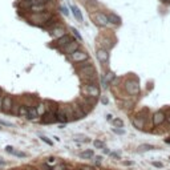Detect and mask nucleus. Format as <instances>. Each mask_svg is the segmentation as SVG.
Wrapping results in <instances>:
<instances>
[{
	"label": "nucleus",
	"instance_id": "nucleus-43",
	"mask_svg": "<svg viewBox=\"0 0 170 170\" xmlns=\"http://www.w3.org/2000/svg\"><path fill=\"white\" fill-rule=\"evenodd\" d=\"M103 104H105V105H106V104H108V98H105V97L103 98Z\"/></svg>",
	"mask_w": 170,
	"mask_h": 170
},
{
	"label": "nucleus",
	"instance_id": "nucleus-20",
	"mask_svg": "<svg viewBox=\"0 0 170 170\" xmlns=\"http://www.w3.org/2000/svg\"><path fill=\"white\" fill-rule=\"evenodd\" d=\"M36 110H37L39 116H43V114L47 113V106H45V103H39L37 106H36Z\"/></svg>",
	"mask_w": 170,
	"mask_h": 170
},
{
	"label": "nucleus",
	"instance_id": "nucleus-44",
	"mask_svg": "<svg viewBox=\"0 0 170 170\" xmlns=\"http://www.w3.org/2000/svg\"><path fill=\"white\" fill-rule=\"evenodd\" d=\"M101 160H103V158H101L100 156H98V157H96V161H97V162H101Z\"/></svg>",
	"mask_w": 170,
	"mask_h": 170
},
{
	"label": "nucleus",
	"instance_id": "nucleus-13",
	"mask_svg": "<svg viewBox=\"0 0 170 170\" xmlns=\"http://www.w3.org/2000/svg\"><path fill=\"white\" fill-rule=\"evenodd\" d=\"M28 11L32 12V13H43V12H47V5L43 4V3H37V4L31 5Z\"/></svg>",
	"mask_w": 170,
	"mask_h": 170
},
{
	"label": "nucleus",
	"instance_id": "nucleus-28",
	"mask_svg": "<svg viewBox=\"0 0 170 170\" xmlns=\"http://www.w3.org/2000/svg\"><path fill=\"white\" fill-rule=\"evenodd\" d=\"M12 154H13V156H16V157H20V158H23V157H27V154L24 153V151H17V150H15Z\"/></svg>",
	"mask_w": 170,
	"mask_h": 170
},
{
	"label": "nucleus",
	"instance_id": "nucleus-2",
	"mask_svg": "<svg viewBox=\"0 0 170 170\" xmlns=\"http://www.w3.org/2000/svg\"><path fill=\"white\" fill-rule=\"evenodd\" d=\"M82 93L89 96V97L97 98L100 96V88H98L97 82H85V85L82 86Z\"/></svg>",
	"mask_w": 170,
	"mask_h": 170
},
{
	"label": "nucleus",
	"instance_id": "nucleus-9",
	"mask_svg": "<svg viewBox=\"0 0 170 170\" xmlns=\"http://www.w3.org/2000/svg\"><path fill=\"white\" fill-rule=\"evenodd\" d=\"M97 58H98V61H100L103 65H106L108 63H109V52H108V49H105V48H100V49H97Z\"/></svg>",
	"mask_w": 170,
	"mask_h": 170
},
{
	"label": "nucleus",
	"instance_id": "nucleus-5",
	"mask_svg": "<svg viewBox=\"0 0 170 170\" xmlns=\"http://www.w3.org/2000/svg\"><path fill=\"white\" fill-rule=\"evenodd\" d=\"M73 39L70 35H68V33H65L64 36H61V37H58L55 40V43H53V47L55 48H57V49H60V48H63V47H65L67 44H69V43H72L73 41Z\"/></svg>",
	"mask_w": 170,
	"mask_h": 170
},
{
	"label": "nucleus",
	"instance_id": "nucleus-31",
	"mask_svg": "<svg viewBox=\"0 0 170 170\" xmlns=\"http://www.w3.org/2000/svg\"><path fill=\"white\" fill-rule=\"evenodd\" d=\"M112 130H113L114 133H117V134H124V133H125V130H124V129H118V128H112Z\"/></svg>",
	"mask_w": 170,
	"mask_h": 170
},
{
	"label": "nucleus",
	"instance_id": "nucleus-37",
	"mask_svg": "<svg viewBox=\"0 0 170 170\" xmlns=\"http://www.w3.org/2000/svg\"><path fill=\"white\" fill-rule=\"evenodd\" d=\"M5 163H7V162L4 161V158H1V157H0V166H4Z\"/></svg>",
	"mask_w": 170,
	"mask_h": 170
},
{
	"label": "nucleus",
	"instance_id": "nucleus-30",
	"mask_svg": "<svg viewBox=\"0 0 170 170\" xmlns=\"http://www.w3.org/2000/svg\"><path fill=\"white\" fill-rule=\"evenodd\" d=\"M72 32H73V35H75L76 37H77V40H79V41H81L82 37H81V35H80V33H79V31H77L76 28H72Z\"/></svg>",
	"mask_w": 170,
	"mask_h": 170
},
{
	"label": "nucleus",
	"instance_id": "nucleus-22",
	"mask_svg": "<svg viewBox=\"0 0 170 170\" xmlns=\"http://www.w3.org/2000/svg\"><path fill=\"white\" fill-rule=\"evenodd\" d=\"M73 140L77 141V142H89V138L85 137V136H82V134H75Z\"/></svg>",
	"mask_w": 170,
	"mask_h": 170
},
{
	"label": "nucleus",
	"instance_id": "nucleus-42",
	"mask_svg": "<svg viewBox=\"0 0 170 170\" xmlns=\"http://www.w3.org/2000/svg\"><path fill=\"white\" fill-rule=\"evenodd\" d=\"M24 170H36V169H35V168H31V166H27V168L24 169Z\"/></svg>",
	"mask_w": 170,
	"mask_h": 170
},
{
	"label": "nucleus",
	"instance_id": "nucleus-8",
	"mask_svg": "<svg viewBox=\"0 0 170 170\" xmlns=\"http://www.w3.org/2000/svg\"><path fill=\"white\" fill-rule=\"evenodd\" d=\"M92 17H93V20H94V24H97V25H100V27H106L108 24H109L106 15L103 13V12H96L94 15H92Z\"/></svg>",
	"mask_w": 170,
	"mask_h": 170
},
{
	"label": "nucleus",
	"instance_id": "nucleus-47",
	"mask_svg": "<svg viewBox=\"0 0 170 170\" xmlns=\"http://www.w3.org/2000/svg\"><path fill=\"white\" fill-rule=\"evenodd\" d=\"M16 170H24V169H16Z\"/></svg>",
	"mask_w": 170,
	"mask_h": 170
},
{
	"label": "nucleus",
	"instance_id": "nucleus-18",
	"mask_svg": "<svg viewBox=\"0 0 170 170\" xmlns=\"http://www.w3.org/2000/svg\"><path fill=\"white\" fill-rule=\"evenodd\" d=\"M114 80V73L113 72H108V73H105V76H104V80H103V86L104 88H106L108 84H110Z\"/></svg>",
	"mask_w": 170,
	"mask_h": 170
},
{
	"label": "nucleus",
	"instance_id": "nucleus-14",
	"mask_svg": "<svg viewBox=\"0 0 170 170\" xmlns=\"http://www.w3.org/2000/svg\"><path fill=\"white\" fill-rule=\"evenodd\" d=\"M51 35L53 36V39H55V40H56V39H58V37H61V36L65 35V28L57 24L56 27H53V28L51 29Z\"/></svg>",
	"mask_w": 170,
	"mask_h": 170
},
{
	"label": "nucleus",
	"instance_id": "nucleus-29",
	"mask_svg": "<svg viewBox=\"0 0 170 170\" xmlns=\"http://www.w3.org/2000/svg\"><path fill=\"white\" fill-rule=\"evenodd\" d=\"M60 11H61V13H63L64 16H68V15H69V11H68V8L65 7V5H61Z\"/></svg>",
	"mask_w": 170,
	"mask_h": 170
},
{
	"label": "nucleus",
	"instance_id": "nucleus-39",
	"mask_svg": "<svg viewBox=\"0 0 170 170\" xmlns=\"http://www.w3.org/2000/svg\"><path fill=\"white\" fill-rule=\"evenodd\" d=\"M112 117H113L112 114H106V120H108V121H112V120H113Z\"/></svg>",
	"mask_w": 170,
	"mask_h": 170
},
{
	"label": "nucleus",
	"instance_id": "nucleus-34",
	"mask_svg": "<svg viewBox=\"0 0 170 170\" xmlns=\"http://www.w3.org/2000/svg\"><path fill=\"white\" fill-rule=\"evenodd\" d=\"M5 151H7V153H10V154H12L15 151V149L12 146H5Z\"/></svg>",
	"mask_w": 170,
	"mask_h": 170
},
{
	"label": "nucleus",
	"instance_id": "nucleus-21",
	"mask_svg": "<svg viewBox=\"0 0 170 170\" xmlns=\"http://www.w3.org/2000/svg\"><path fill=\"white\" fill-rule=\"evenodd\" d=\"M93 156H94L93 150H85V151H81V153H80V157H81L82 160H89V158H92Z\"/></svg>",
	"mask_w": 170,
	"mask_h": 170
},
{
	"label": "nucleus",
	"instance_id": "nucleus-46",
	"mask_svg": "<svg viewBox=\"0 0 170 170\" xmlns=\"http://www.w3.org/2000/svg\"><path fill=\"white\" fill-rule=\"evenodd\" d=\"M165 142H168V144H170V138H166Z\"/></svg>",
	"mask_w": 170,
	"mask_h": 170
},
{
	"label": "nucleus",
	"instance_id": "nucleus-19",
	"mask_svg": "<svg viewBox=\"0 0 170 170\" xmlns=\"http://www.w3.org/2000/svg\"><path fill=\"white\" fill-rule=\"evenodd\" d=\"M72 12H73V16L76 17L77 21H80V23H82V15H81V11L79 10V7H76V5H72Z\"/></svg>",
	"mask_w": 170,
	"mask_h": 170
},
{
	"label": "nucleus",
	"instance_id": "nucleus-10",
	"mask_svg": "<svg viewBox=\"0 0 170 170\" xmlns=\"http://www.w3.org/2000/svg\"><path fill=\"white\" fill-rule=\"evenodd\" d=\"M151 120H153V126H161L165 122V113L162 110H158V112H156L153 114Z\"/></svg>",
	"mask_w": 170,
	"mask_h": 170
},
{
	"label": "nucleus",
	"instance_id": "nucleus-33",
	"mask_svg": "<svg viewBox=\"0 0 170 170\" xmlns=\"http://www.w3.org/2000/svg\"><path fill=\"white\" fill-rule=\"evenodd\" d=\"M0 125H4V126H13L11 122L8 121H4V120H0Z\"/></svg>",
	"mask_w": 170,
	"mask_h": 170
},
{
	"label": "nucleus",
	"instance_id": "nucleus-23",
	"mask_svg": "<svg viewBox=\"0 0 170 170\" xmlns=\"http://www.w3.org/2000/svg\"><path fill=\"white\" fill-rule=\"evenodd\" d=\"M27 113H28V106H24V105H20V106H19V112H17V114H19V116L25 117V116H27Z\"/></svg>",
	"mask_w": 170,
	"mask_h": 170
},
{
	"label": "nucleus",
	"instance_id": "nucleus-40",
	"mask_svg": "<svg viewBox=\"0 0 170 170\" xmlns=\"http://www.w3.org/2000/svg\"><path fill=\"white\" fill-rule=\"evenodd\" d=\"M110 156L114 157V158H120V156H118V154H117V153H112V154H110Z\"/></svg>",
	"mask_w": 170,
	"mask_h": 170
},
{
	"label": "nucleus",
	"instance_id": "nucleus-36",
	"mask_svg": "<svg viewBox=\"0 0 170 170\" xmlns=\"http://www.w3.org/2000/svg\"><path fill=\"white\" fill-rule=\"evenodd\" d=\"M153 165L156 166V168H162V166H163L161 162H153Z\"/></svg>",
	"mask_w": 170,
	"mask_h": 170
},
{
	"label": "nucleus",
	"instance_id": "nucleus-41",
	"mask_svg": "<svg viewBox=\"0 0 170 170\" xmlns=\"http://www.w3.org/2000/svg\"><path fill=\"white\" fill-rule=\"evenodd\" d=\"M1 105H3V96H0V110H1Z\"/></svg>",
	"mask_w": 170,
	"mask_h": 170
},
{
	"label": "nucleus",
	"instance_id": "nucleus-49",
	"mask_svg": "<svg viewBox=\"0 0 170 170\" xmlns=\"http://www.w3.org/2000/svg\"><path fill=\"white\" fill-rule=\"evenodd\" d=\"M0 93H1V91H0Z\"/></svg>",
	"mask_w": 170,
	"mask_h": 170
},
{
	"label": "nucleus",
	"instance_id": "nucleus-16",
	"mask_svg": "<svg viewBox=\"0 0 170 170\" xmlns=\"http://www.w3.org/2000/svg\"><path fill=\"white\" fill-rule=\"evenodd\" d=\"M106 17H108V21H109L110 24H114V25H120V24H121V17L117 16V15L113 13V12L106 13Z\"/></svg>",
	"mask_w": 170,
	"mask_h": 170
},
{
	"label": "nucleus",
	"instance_id": "nucleus-12",
	"mask_svg": "<svg viewBox=\"0 0 170 170\" xmlns=\"http://www.w3.org/2000/svg\"><path fill=\"white\" fill-rule=\"evenodd\" d=\"M56 118H57V122H60V124H67L69 121V117H68V114L65 113V110H64L63 108H57Z\"/></svg>",
	"mask_w": 170,
	"mask_h": 170
},
{
	"label": "nucleus",
	"instance_id": "nucleus-25",
	"mask_svg": "<svg viewBox=\"0 0 170 170\" xmlns=\"http://www.w3.org/2000/svg\"><path fill=\"white\" fill-rule=\"evenodd\" d=\"M112 124L116 126V128H122V126H124V121H122V120H120V118L112 120Z\"/></svg>",
	"mask_w": 170,
	"mask_h": 170
},
{
	"label": "nucleus",
	"instance_id": "nucleus-27",
	"mask_svg": "<svg viewBox=\"0 0 170 170\" xmlns=\"http://www.w3.org/2000/svg\"><path fill=\"white\" fill-rule=\"evenodd\" d=\"M40 140H41L43 142H45V144H47V145H53V142H52L51 140H49V138L48 137H45V136H40Z\"/></svg>",
	"mask_w": 170,
	"mask_h": 170
},
{
	"label": "nucleus",
	"instance_id": "nucleus-4",
	"mask_svg": "<svg viewBox=\"0 0 170 170\" xmlns=\"http://www.w3.org/2000/svg\"><path fill=\"white\" fill-rule=\"evenodd\" d=\"M125 91L128 92V94L130 96H137L140 93V84H138L137 80H128V81L125 82Z\"/></svg>",
	"mask_w": 170,
	"mask_h": 170
},
{
	"label": "nucleus",
	"instance_id": "nucleus-24",
	"mask_svg": "<svg viewBox=\"0 0 170 170\" xmlns=\"http://www.w3.org/2000/svg\"><path fill=\"white\" fill-rule=\"evenodd\" d=\"M141 151H148V150H153V149H156V148L153 146V145H148V144H145V145H141L140 148H138Z\"/></svg>",
	"mask_w": 170,
	"mask_h": 170
},
{
	"label": "nucleus",
	"instance_id": "nucleus-3",
	"mask_svg": "<svg viewBox=\"0 0 170 170\" xmlns=\"http://www.w3.org/2000/svg\"><path fill=\"white\" fill-rule=\"evenodd\" d=\"M69 60L73 64H80V63H85V60H89V55L86 51H81V49H77L76 52H73L72 55H69Z\"/></svg>",
	"mask_w": 170,
	"mask_h": 170
},
{
	"label": "nucleus",
	"instance_id": "nucleus-6",
	"mask_svg": "<svg viewBox=\"0 0 170 170\" xmlns=\"http://www.w3.org/2000/svg\"><path fill=\"white\" fill-rule=\"evenodd\" d=\"M77 49H80V44L76 41V40H73L72 43H69V44H67L65 47L60 48V49H58V51H60L63 55H67V56H69V55H72L73 52H76Z\"/></svg>",
	"mask_w": 170,
	"mask_h": 170
},
{
	"label": "nucleus",
	"instance_id": "nucleus-45",
	"mask_svg": "<svg viewBox=\"0 0 170 170\" xmlns=\"http://www.w3.org/2000/svg\"><path fill=\"white\" fill-rule=\"evenodd\" d=\"M161 1H162V3H166V4H168V3H170V0H161Z\"/></svg>",
	"mask_w": 170,
	"mask_h": 170
},
{
	"label": "nucleus",
	"instance_id": "nucleus-35",
	"mask_svg": "<svg viewBox=\"0 0 170 170\" xmlns=\"http://www.w3.org/2000/svg\"><path fill=\"white\" fill-rule=\"evenodd\" d=\"M165 120L168 121L169 124H170V110H168V112L165 113Z\"/></svg>",
	"mask_w": 170,
	"mask_h": 170
},
{
	"label": "nucleus",
	"instance_id": "nucleus-15",
	"mask_svg": "<svg viewBox=\"0 0 170 170\" xmlns=\"http://www.w3.org/2000/svg\"><path fill=\"white\" fill-rule=\"evenodd\" d=\"M39 117L37 110H36V106H28V113H27L25 118L29 120V121H36Z\"/></svg>",
	"mask_w": 170,
	"mask_h": 170
},
{
	"label": "nucleus",
	"instance_id": "nucleus-17",
	"mask_svg": "<svg viewBox=\"0 0 170 170\" xmlns=\"http://www.w3.org/2000/svg\"><path fill=\"white\" fill-rule=\"evenodd\" d=\"M132 124L136 126L137 129H140V130H142L144 129V117H133L132 118Z\"/></svg>",
	"mask_w": 170,
	"mask_h": 170
},
{
	"label": "nucleus",
	"instance_id": "nucleus-7",
	"mask_svg": "<svg viewBox=\"0 0 170 170\" xmlns=\"http://www.w3.org/2000/svg\"><path fill=\"white\" fill-rule=\"evenodd\" d=\"M12 108H13V100L10 94L3 96V105H1V112L4 113H11Z\"/></svg>",
	"mask_w": 170,
	"mask_h": 170
},
{
	"label": "nucleus",
	"instance_id": "nucleus-26",
	"mask_svg": "<svg viewBox=\"0 0 170 170\" xmlns=\"http://www.w3.org/2000/svg\"><path fill=\"white\" fill-rule=\"evenodd\" d=\"M93 145H94L96 149H103V148L105 146L104 141H101V140H96V141L93 142Z\"/></svg>",
	"mask_w": 170,
	"mask_h": 170
},
{
	"label": "nucleus",
	"instance_id": "nucleus-11",
	"mask_svg": "<svg viewBox=\"0 0 170 170\" xmlns=\"http://www.w3.org/2000/svg\"><path fill=\"white\" fill-rule=\"evenodd\" d=\"M55 122H57V118H56V112H47L45 114H43L41 124L49 125V124H55Z\"/></svg>",
	"mask_w": 170,
	"mask_h": 170
},
{
	"label": "nucleus",
	"instance_id": "nucleus-38",
	"mask_svg": "<svg viewBox=\"0 0 170 170\" xmlns=\"http://www.w3.org/2000/svg\"><path fill=\"white\" fill-rule=\"evenodd\" d=\"M103 151H104L105 154H109V153H110V151H109V149H108V148H105V146L103 148Z\"/></svg>",
	"mask_w": 170,
	"mask_h": 170
},
{
	"label": "nucleus",
	"instance_id": "nucleus-1",
	"mask_svg": "<svg viewBox=\"0 0 170 170\" xmlns=\"http://www.w3.org/2000/svg\"><path fill=\"white\" fill-rule=\"evenodd\" d=\"M80 64H81V65L77 69L80 77H81L85 82H97V70H96L93 64L92 63H88V64L80 63Z\"/></svg>",
	"mask_w": 170,
	"mask_h": 170
},
{
	"label": "nucleus",
	"instance_id": "nucleus-48",
	"mask_svg": "<svg viewBox=\"0 0 170 170\" xmlns=\"http://www.w3.org/2000/svg\"><path fill=\"white\" fill-rule=\"evenodd\" d=\"M0 129H1V125H0Z\"/></svg>",
	"mask_w": 170,
	"mask_h": 170
},
{
	"label": "nucleus",
	"instance_id": "nucleus-32",
	"mask_svg": "<svg viewBox=\"0 0 170 170\" xmlns=\"http://www.w3.org/2000/svg\"><path fill=\"white\" fill-rule=\"evenodd\" d=\"M45 163H57L56 158H53V157H49V158H47V161H45Z\"/></svg>",
	"mask_w": 170,
	"mask_h": 170
}]
</instances>
